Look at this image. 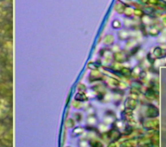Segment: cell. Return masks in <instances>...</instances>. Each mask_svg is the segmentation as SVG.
Listing matches in <instances>:
<instances>
[{"instance_id": "obj_1", "label": "cell", "mask_w": 166, "mask_h": 147, "mask_svg": "<svg viewBox=\"0 0 166 147\" xmlns=\"http://www.w3.org/2000/svg\"><path fill=\"white\" fill-rule=\"evenodd\" d=\"M75 125V122L72 119H68L66 122V126L68 128H72Z\"/></svg>"}, {"instance_id": "obj_2", "label": "cell", "mask_w": 166, "mask_h": 147, "mask_svg": "<svg viewBox=\"0 0 166 147\" xmlns=\"http://www.w3.org/2000/svg\"><path fill=\"white\" fill-rule=\"evenodd\" d=\"M73 106L76 108H80L81 107V104L79 103V102H73Z\"/></svg>"}]
</instances>
